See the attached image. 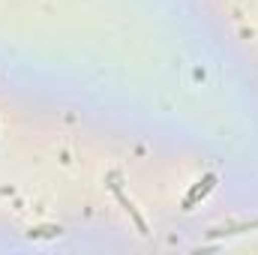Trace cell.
Returning a JSON list of instances; mask_svg holds the SVG:
<instances>
[{
	"label": "cell",
	"instance_id": "6da1fadb",
	"mask_svg": "<svg viewBox=\"0 0 258 255\" xmlns=\"http://www.w3.org/2000/svg\"><path fill=\"white\" fill-rule=\"evenodd\" d=\"M213 183H216V177H213V174H207L204 180H198V186H195V189L189 192V195H186V201H183V207H186V210H192V207H195V201H198V198H204L207 192L213 189Z\"/></svg>",
	"mask_w": 258,
	"mask_h": 255
}]
</instances>
